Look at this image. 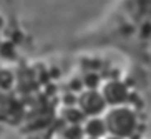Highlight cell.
I'll return each mask as SVG.
<instances>
[{
  "label": "cell",
  "instance_id": "3",
  "mask_svg": "<svg viewBox=\"0 0 151 139\" xmlns=\"http://www.w3.org/2000/svg\"><path fill=\"white\" fill-rule=\"evenodd\" d=\"M101 96L105 99V103L110 104V106H120V104L126 103L129 93H128V88L124 83L118 80H111V81H106L101 88Z\"/></svg>",
  "mask_w": 151,
  "mask_h": 139
},
{
  "label": "cell",
  "instance_id": "4",
  "mask_svg": "<svg viewBox=\"0 0 151 139\" xmlns=\"http://www.w3.org/2000/svg\"><path fill=\"white\" fill-rule=\"evenodd\" d=\"M83 133L88 138H98L101 139L106 134V128H105V121L98 116H88V119L83 124Z\"/></svg>",
  "mask_w": 151,
  "mask_h": 139
},
{
  "label": "cell",
  "instance_id": "5",
  "mask_svg": "<svg viewBox=\"0 0 151 139\" xmlns=\"http://www.w3.org/2000/svg\"><path fill=\"white\" fill-rule=\"evenodd\" d=\"M83 126L80 123H70L63 129V139H83Z\"/></svg>",
  "mask_w": 151,
  "mask_h": 139
},
{
  "label": "cell",
  "instance_id": "11",
  "mask_svg": "<svg viewBox=\"0 0 151 139\" xmlns=\"http://www.w3.org/2000/svg\"><path fill=\"white\" fill-rule=\"evenodd\" d=\"M103 139H124V138H120V136H115V134H105L103 136Z\"/></svg>",
  "mask_w": 151,
  "mask_h": 139
},
{
  "label": "cell",
  "instance_id": "2",
  "mask_svg": "<svg viewBox=\"0 0 151 139\" xmlns=\"http://www.w3.org/2000/svg\"><path fill=\"white\" fill-rule=\"evenodd\" d=\"M76 104H78V109L85 116H98L106 108V103H105L101 93L95 88L93 90L88 88V90L81 91L80 96L76 98Z\"/></svg>",
  "mask_w": 151,
  "mask_h": 139
},
{
  "label": "cell",
  "instance_id": "9",
  "mask_svg": "<svg viewBox=\"0 0 151 139\" xmlns=\"http://www.w3.org/2000/svg\"><path fill=\"white\" fill-rule=\"evenodd\" d=\"M63 103L67 104V106H73V104L76 103V98L73 94H65V96H63Z\"/></svg>",
  "mask_w": 151,
  "mask_h": 139
},
{
  "label": "cell",
  "instance_id": "7",
  "mask_svg": "<svg viewBox=\"0 0 151 139\" xmlns=\"http://www.w3.org/2000/svg\"><path fill=\"white\" fill-rule=\"evenodd\" d=\"M81 83H83L86 88L93 90V88H98V85H100V76H98L96 73H88V75H85Z\"/></svg>",
  "mask_w": 151,
  "mask_h": 139
},
{
  "label": "cell",
  "instance_id": "8",
  "mask_svg": "<svg viewBox=\"0 0 151 139\" xmlns=\"http://www.w3.org/2000/svg\"><path fill=\"white\" fill-rule=\"evenodd\" d=\"M12 81H14V76L10 75V71H5V70L0 71V86L2 88H10Z\"/></svg>",
  "mask_w": 151,
  "mask_h": 139
},
{
  "label": "cell",
  "instance_id": "10",
  "mask_svg": "<svg viewBox=\"0 0 151 139\" xmlns=\"http://www.w3.org/2000/svg\"><path fill=\"white\" fill-rule=\"evenodd\" d=\"M81 85H83V83H81L80 80H73V81L70 83V88H71L73 91H80V90H81Z\"/></svg>",
  "mask_w": 151,
  "mask_h": 139
},
{
  "label": "cell",
  "instance_id": "1",
  "mask_svg": "<svg viewBox=\"0 0 151 139\" xmlns=\"http://www.w3.org/2000/svg\"><path fill=\"white\" fill-rule=\"evenodd\" d=\"M105 128H106L108 134H115L120 138H128L133 134L134 128H136V116L131 109L124 108V106H111L106 111L105 118Z\"/></svg>",
  "mask_w": 151,
  "mask_h": 139
},
{
  "label": "cell",
  "instance_id": "13",
  "mask_svg": "<svg viewBox=\"0 0 151 139\" xmlns=\"http://www.w3.org/2000/svg\"><path fill=\"white\" fill-rule=\"evenodd\" d=\"M60 139H63V138H60Z\"/></svg>",
  "mask_w": 151,
  "mask_h": 139
},
{
  "label": "cell",
  "instance_id": "12",
  "mask_svg": "<svg viewBox=\"0 0 151 139\" xmlns=\"http://www.w3.org/2000/svg\"><path fill=\"white\" fill-rule=\"evenodd\" d=\"M83 139H98V138H88V136H83Z\"/></svg>",
  "mask_w": 151,
  "mask_h": 139
},
{
  "label": "cell",
  "instance_id": "6",
  "mask_svg": "<svg viewBox=\"0 0 151 139\" xmlns=\"http://www.w3.org/2000/svg\"><path fill=\"white\" fill-rule=\"evenodd\" d=\"M62 116H63V119H65L67 123H81V119L85 118V114L78 108L67 106V108L62 111Z\"/></svg>",
  "mask_w": 151,
  "mask_h": 139
}]
</instances>
